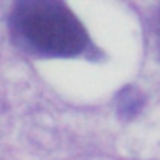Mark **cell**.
Segmentation results:
<instances>
[{
    "instance_id": "1",
    "label": "cell",
    "mask_w": 160,
    "mask_h": 160,
    "mask_svg": "<svg viewBox=\"0 0 160 160\" xmlns=\"http://www.w3.org/2000/svg\"><path fill=\"white\" fill-rule=\"evenodd\" d=\"M15 42L40 57H79L89 47V34L64 0H15L10 13Z\"/></svg>"
},
{
    "instance_id": "2",
    "label": "cell",
    "mask_w": 160,
    "mask_h": 160,
    "mask_svg": "<svg viewBox=\"0 0 160 160\" xmlns=\"http://www.w3.org/2000/svg\"><path fill=\"white\" fill-rule=\"evenodd\" d=\"M143 106V98L138 91L134 89H124L119 96H117V108L121 111L122 117H134Z\"/></svg>"
},
{
    "instance_id": "3",
    "label": "cell",
    "mask_w": 160,
    "mask_h": 160,
    "mask_svg": "<svg viewBox=\"0 0 160 160\" xmlns=\"http://www.w3.org/2000/svg\"><path fill=\"white\" fill-rule=\"evenodd\" d=\"M158 34H160V30H158Z\"/></svg>"
}]
</instances>
